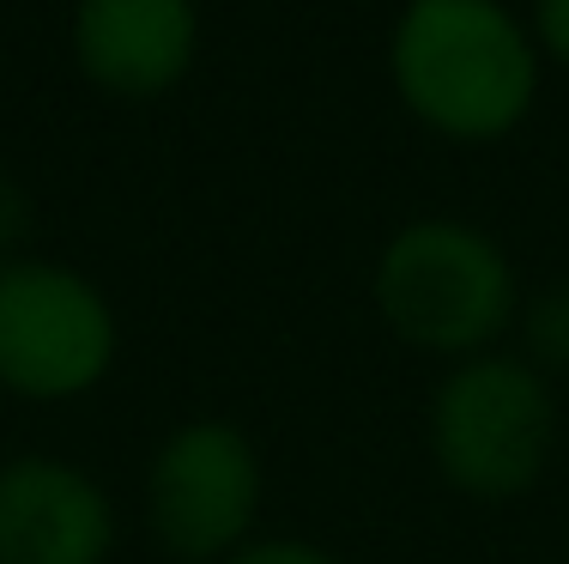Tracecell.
Segmentation results:
<instances>
[{"mask_svg": "<svg viewBox=\"0 0 569 564\" xmlns=\"http://www.w3.org/2000/svg\"><path fill=\"white\" fill-rule=\"evenodd\" d=\"M388 79L437 140L497 146L533 116L546 56L509 0H406L388 31Z\"/></svg>", "mask_w": 569, "mask_h": 564, "instance_id": "obj_1", "label": "cell"}, {"mask_svg": "<svg viewBox=\"0 0 569 564\" xmlns=\"http://www.w3.org/2000/svg\"><path fill=\"white\" fill-rule=\"evenodd\" d=\"M430 462L460 498L509 504L533 492L558 449V395L521 353H479L442 370L430 395Z\"/></svg>", "mask_w": 569, "mask_h": 564, "instance_id": "obj_3", "label": "cell"}, {"mask_svg": "<svg viewBox=\"0 0 569 564\" xmlns=\"http://www.w3.org/2000/svg\"><path fill=\"white\" fill-rule=\"evenodd\" d=\"M31 225H37V200L31 188L12 177L7 165H0V261H19V255H31Z\"/></svg>", "mask_w": 569, "mask_h": 564, "instance_id": "obj_9", "label": "cell"}, {"mask_svg": "<svg viewBox=\"0 0 569 564\" xmlns=\"http://www.w3.org/2000/svg\"><path fill=\"white\" fill-rule=\"evenodd\" d=\"M121 321L91 274L49 255L0 261V395L67 407L110 383Z\"/></svg>", "mask_w": 569, "mask_h": 564, "instance_id": "obj_4", "label": "cell"}, {"mask_svg": "<svg viewBox=\"0 0 569 564\" xmlns=\"http://www.w3.org/2000/svg\"><path fill=\"white\" fill-rule=\"evenodd\" d=\"M116 498L79 462L19 449L0 462V564H110Z\"/></svg>", "mask_w": 569, "mask_h": 564, "instance_id": "obj_6", "label": "cell"}, {"mask_svg": "<svg viewBox=\"0 0 569 564\" xmlns=\"http://www.w3.org/2000/svg\"><path fill=\"white\" fill-rule=\"evenodd\" d=\"M370 304L400 346L442 365L497 353L521 316V279L491 231L449 212L406 219L376 255Z\"/></svg>", "mask_w": 569, "mask_h": 564, "instance_id": "obj_2", "label": "cell"}, {"mask_svg": "<svg viewBox=\"0 0 569 564\" xmlns=\"http://www.w3.org/2000/svg\"><path fill=\"white\" fill-rule=\"evenodd\" d=\"M527 31H533L539 56H546L551 67H569V0H533Z\"/></svg>", "mask_w": 569, "mask_h": 564, "instance_id": "obj_11", "label": "cell"}, {"mask_svg": "<svg viewBox=\"0 0 569 564\" xmlns=\"http://www.w3.org/2000/svg\"><path fill=\"white\" fill-rule=\"evenodd\" d=\"M224 564H346L333 546L303 541V534H254L242 553H230Z\"/></svg>", "mask_w": 569, "mask_h": 564, "instance_id": "obj_10", "label": "cell"}, {"mask_svg": "<svg viewBox=\"0 0 569 564\" xmlns=\"http://www.w3.org/2000/svg\"><path fill=\"white\" fill-rule=\"evenodd\" d=\"M563 564H569V558H563Z\"/></svg>", "mask_w": 569, "mask_h": 564, "instance_id": "obj_12", "label": "cell"}, {"mask_svg": "<svg viewBox=\"0 0 569 564\" xmlns=\"http://www.w3.org/2000/svg\"><path fill=\"white\" fill-rule=\"evenodd\" d=\"M67 49L86 86L146 103L176 91L200 56V0H73Z\"/></svg>", "mask_w": 569, "mask_h": 564, "instance_id": "obj_7", "label": "cell"}, {"mask_svg": "<svg viewBox=\"0 0 569 564\" xmlns=\"http://www.w3.org/2000/svg\"><path fill=\"white\" fill-rule=\"evenodd\" d=\"M515 328H521V358L539 376L569 370V274L539 286V291H527Z\"/></svg>", "mask_w": 569, "mask_h": 564, "instance_id": "obj_8", "label": "cell"}, {"mask_svg": "<svg viewBox=\"0 0 569 564\" xmlns=\"http://www.w3.org/2000/svg\"><path fill=\"white\" fill-rule=\"evenodd\" d=\"M261 449L230 419H182L146 462V534L170 564H224L254 541Z\"/></svg>", "mask_w": 569, "mask_h": 564, "instance_id": "obj_5", "label": "cell"}]
</instances>
